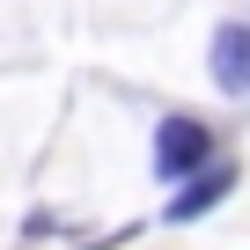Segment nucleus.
Segmentation results:
<instances>
[{"label":"nucleus","instance_id":"obj_1","mask_svg":"<svg viewBox=\"0 0 250 250\" xmlns=\"http://www.w3.org/2000/svg\"><path fill=\"white\" fill-rule=\"evenodd\" d=\"M213 162V133L199 118H162L155 125V177H169V184H184V177H199Z\"/></svg>","mask_w":250,"mask_h":250},{"label":"nucleus","instance_id":"obj_2","mask_svg":"<svg viewBox=\"0 0 250 250\" xmlns=\"http://www.w3.org/2000/svg\"><path fill=\"white\" fill-rule=\"evenodd\" d=\"M206 66H213V88H228V96H250V22H221V30H213V52H206Z\"/></svg>","mask_w":250,"mask_h":250},{"label":"nucleus","instance_id":"obj_3","mask_svg":"<svg viewBox=\"0 0 250 250\" xmlns=\"http://www.w3.org/2000/svg\"><path fill=\"white\" fill-rule=\"evenodd\" d=\"M228 191H235V162H206V169L184 177V191L169 199V221H199V213H213Z\"/></svg>","mask_w":250,"mask_h":250}]
</instances>
